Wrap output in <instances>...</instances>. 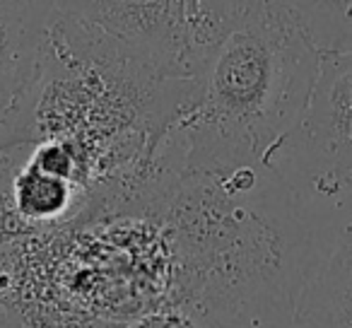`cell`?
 Listing matches in <instances>:
<instances>
[{
    "label": "cell",
    "mask_w": 352,
    "mask_h": 328,
    "mask_svg": "<svg viewBox=\"0 0 352 328\" xmlns=\"http://www.w3.org/2000/svg\"><path fill=\"white\" fill-rule=\"evenodd\" d=\"M292 328H352V222L304 283Z\"/></svg>",
    "instance_id": "8992f818"
},
{
    "label": "cell",
    "mask_w": 352,
    "mask_h": 328,
    "mask_svg": "<svg viewBox=\"0 0 352 328\" xmlns=\"http://www.w3.org/2000/svg\"><path fill=\"white\" fill-rule=\"evenodd\" d=\"M318 58L283 0L244 8L198 70L196 99L162 138L155 162L196 169L273 162L302 118Z\"/></svg>",
    "instance_id": "7a4b0ae2"
},
{
    "label": "cell",
    "mask_w": 352,
    "mask_h": 328,
    "mask_svg": "<svg viewBox=\"0 0 352 328\" xmlns=\"http://www.w3.org/2000/svg\"><path fill=\"white\" fill-rule=\"evenodd\" d=\"M273 162L316 196L352 174V49L321 54L302 118Z\"/></svg>",
    "instance_id": "3957f363"
},
{
    "label": "cell",
    "mask_w": 352,
    "mask_h": 328,
    "mask_svg": "<svg viewBox=\"0 0 352 328\" xmlns=\"http://www.w3.org/2000/svg\"><path fill=\"white\" fill-rule=\"evenodd\" d=\"M0 328H32V326L15 311V309L0 304Z\"/></svg>",
    "instance_id": "8fae6325"
},
{
    "label": "cell",
    "mask_w": 352,
    "mask_h": 328,
    "mask_svg": "<svg viewBox=\"0 0 352 328\" xmlns=\"http://www.w3.org/2000/svg\"><path fill=\"white\" fill-rule=\"evenodd\" d=\"M123 215L160 227L164 309L198 328H292L318 256L299 191L275 162L196 169L152 160Z\"/></svg>",
    "instance_id": "6da1fadb"
},
{
    "label": "cell",
    "mask_w": 352,
    "mask_h": 328,
    "mask_svg": "<svg viewBox=\"0 0 352 328\" xmlns=\"http://www.w3.org/2000/svg\"><path fill=\"white\" fill-rule=\"evenodd\" d=\"M318 54L352 49V0H283Z\"/></svg>",
    "instance_id": "52a82bcc"
},
{
    "label": "cell",
    "mask_w": 352,
    "mask_h": 328,
    "mask_svg": "<svg viewBox=\"0 0 352 328\" xmlns=\"http://www.w3.org/2000/svg\"><path fill=\"white\" fill-rule=\"evenodd\" d=\"M0 244H6V239H3V237H0Z\"/></svg>",
    "instance_id": "7c38bea8"
},
{
    "label": "cell",
    "mask_w": 352,
    "mask_h": 328,
    "mask_svg": "<svg viewBox=\"0 0 352 328\" xmlns=\"http://www.w3.org/2000/svg\"><path fill=\"white\" fill-rule=\"evenodd\" d=\"M58 0H0V121L36 78Z\"/></svg>",
    "instance_id": "5b68a950"
},
{
    "label": "cell",
    "mask_w": 352,
    "mask_h": 328,
    "mask_svg": "<svg viewBox=\"0 0 352 328\" xmlns=\"http://www.w3.org/2000/svg\"><path fill=\"white\" fill-rule=\"evenodd\" d=\"M323 198H333V201H352V174L342 177L340 182H336Z\"/></svg>",
    "instance_id": "30bf717a"
},
{
    "label": "cell",
    "mask_w": 352,
    "mask_h": 328,
    "mask_svg": "<svg viewBox=\"0 0 352 328\" xmlns=\"http://www.w3.org/2000/svg\"><path fill=\"white\" fill-rule=\"evenodd\" d=\"M121 328H198V326L188 316H184L182 311H176V309H157V311H150L145 316H138L133 323Z\"/></svg>",
    "instance_id": "ba28073f"
},
{
    "label": "cell",
    "mask_w": 352,
    "mask_h": 328,
    "mask_svg": "<svg viewBox=\"0 0 352 328\" xmlns=\"http://www.w3.org/2000/svg\"><path fill=\"white\" fill-rule=\"evenodd\" d=\"M58 12L121 41L169 78H193L191 0H58Z\"/></svg>",
    "instance_id": "277c9868"
},
{
    "label": "cell",
    "mask_w": 352,
    "mask_h": 328,
    "mask_svg": "<svg viewBox=\"0 0 352 328\" xmlns=\"http://www.w3.org/2000/svg\"><path fill=\"white\" fill-rule=\"evenodd\" d=\"M201 3H206L208 8H212L215 12H220V15H225L232 20L236 12H241L244 8L254 6V3H258V0H201Z\"/></svg>",
    "instance_id": "9c48e42d"
}]
</instances>
